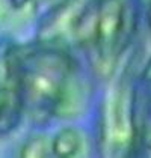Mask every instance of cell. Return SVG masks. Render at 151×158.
I'll use <instances>...</instances> for the list:
<instances>
[{
  "label": "cell",
  "instance_id": "cell-1",
  "mask_svg": "<svg viewBox=\"0 0 151 158\" xmlns=\"http://www.w3.org/2000/svg\"><path fill=\"white\" fill-rule=\"evenodd\" d=\"M20 69L24 119L35 130L77 119L94 102L98 80L73 50L37 39L20 44Z\"/></svg>",
  "mask_w": 151,
  "mask_h": 158
},
{
  "label": "cell",
  "instance_id": "cell-2",
  "mask_svg": "<svg viewBox=\"0 0 151 158\" xmlns=\"http://www.w3.org/2000/svg\"><path fill=\"white\" fill-rule=\"evenodd\" d=\"M144 17V0H85L73 29V50L104 83L133 50Z\"/></svg>",
  "mask_w": 151,
  "mask_h": 158
},
{
  "label": "cell",
  "instance_id": "cell-3",
  "mask_svg": "<svg viewBox=\"0 0 151 158\" xmlns=\"http://www.w3.org/2000/svg\"><path fill=\"white\" fill-rule=\"evenodd\" d=\"M145 65V63H144ZM136 56H130L109 78L95 106L94 151L100 157H136L142 116V73Z\"/></svg>",
  "mask_w": 151,
  "mask_h": 158
},
{
  "label": "cell",
  "instance_id": "cell-4",
  "mask_svg": "<svg viewBox=\"0 0 151 158\" xmlns=\"http://www.w3.org/2000/svg\"><path fill=\"white\" fill-rule=\"evenodd\" d=\"M23 121L20 44L0 36V135L12 133Z\"/></svg>",
  "mask_w": 151,
  "mask_h": 158
},
{
  "label": "cell",
  "instance_id": "cell-5",
  "mask_svg": "<svg viewBox=\"0 0 151 158\" xmlns=\"http://www.w3.org/2000/svg\"><path fill=\"white\" fill-rule=\"evenodd\" d=\"M88 142H92L94 139L86 137L79 127L76 125H65L59 128L51 135V146H53V157L56 158H71L79 157L83 152V148L88 146Z\"/></svg>",
  "mask_w": 151,
  "mask_h": 158
},
{
  "label": "cell",
  "instance_id": "cell-6",
  "mask_svg": "<svg viewBox=\"0 0 151 158\" xmlns=\"http://www.w3.org/2000/svg\"><path fill=\"white\" fill-rule=\"evenodd\" d=\"M20 157L26 158H47L53 157L51 135L44 133V130H35L20 148Z\"/></svg>",
  "mask_w": 151,
  "mask_h": 158
},
{
  "label": "cell",
  "instance_id": "cell-7",
  "mask_svg": "<svg viewBox=\"0 0 151 158\" xmlns=\"http://www.w3.org/2000/svg\"><path fill=\"white\" fill-rule=\"evenodd\" d=\"M144 17L151 36V0H144Z\"/></svg>",
  "mask_w": 151,
  "mask_h": 158
},
{
  "label": "cell",
  "instance_id": "cell-8",
  "mask_svg": "<svg viewBox=\"0 0 151 158\" xmlns=\"http://www.w3.org/2000/svg\"><path fill=\"white\" fill-rule=\"evenodd\" d=\"M33 0H9V3L12 5V8L15 9H23L26 6H29Z\"/></svg>",
  "mask_w": 151,
  "mask_h": 158
}]
</instances>
